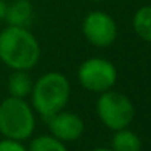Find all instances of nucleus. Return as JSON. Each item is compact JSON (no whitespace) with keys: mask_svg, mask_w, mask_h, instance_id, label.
Segmentation results:
<instances>
[{"mask_svg":"<svg viewBox=\"0 0 151 151\" xmlns=\"http://www.w3.org/2000/svg\"><path fill=\"white\" fill-rule=\"evenodd\" d=\"M40 44L28 28L9 27L0 32V60L13 70H29L40 60Z\"/></svg>","mask_w":151,"mask_h":151,"instance_id":"f257e3e1","label":"nucleus"},{"mask_svg":"<svg viewBox=\"0 0 151 151\" xmlns=\"http://www.w3.org/2000/svg\"><path fill=\"white\" fill-rule=\"evenodd\" d=\"M29 96L34 110L50 119L66 107L70 97V84L63 73L47 72L37 79Z\"/></svg>","mask_w":151,"mask_h":151,"instance_id":"f03ea898","label":"nucleus"},{"mask_svg":"<svg viewBox=\"0 0 151 151\" xmlns=\"http://www.w3.org/2000/svg\"><path fill=\"white\" fill-rule=\"evenodd\" d=\"M34 128V111L24 99L7 97L0 103V134L3 137L24 141L32 135Z\"/></svg>","mask_w":151,"mask_h":151,"instance_id":"7ed1b4c3","label":"nucleus"},{"mask_svg":"<svg viewBox=\"0 0 151 151\" xmlns=\"http://www.w3.org/2000/svg\"><path fill=\"white\" fill-rule=\"evenodd\" d=\"M97 114L106 128L119 131L132 123L135 117V107L125 94L107 90L100 93L97 100Z\"/></svg>","mask_w":151,"mask_h":151,"instance_id":"20e7f679","label":"nucleus"},{"mask_svg":"<svg viewBox=\"0 0 151 151\" xmlns=\"http://www.w3.org/2000/svg\"><path fill=\"white\" fill-rule=\"evenodd\" d=\"M78 81L85 90L100 94L114 87L117 81V70L110 60L91 57L79 66Z\"/></svg>","mask_w":151,"mask_h":151,"instance_id":"39448f33","label":"nucleus"},{"mask_svg":"<svg viewBox=\"0 0 151 151\" xmlns=\"http://www.w3.org/2000/svg\"><path fill=\"white\" fill-rule=\"evenodd\" d=\"M82 32L88 43H91L96 47L104 49L116 41L117 25L109 13L94 10L84 18Z\"/></svg>","mask_w":151,"mask_h":151,"instance_id":"423d86ee","label":"nucleus"},{"mask_svg":"<svg viewBox=\"0 0 151 151\" xmlns=\"http://www.w3.org/2000/svg\"><path fill=\"white\" fill-rule=\"evenodd\" d=\"M47 120L51 135L63 142L76 141L84 134V120L73 111L60 110Z\"/></svg>","mask_w":151,"mask_h":151,"instance_id":"0eeeda50","label":"nucleus"},{"mask_svg":"<svg viewBox=\"0 0 151 151\" xmlns=\"http://www.w3.org/2000/svg\"><path fill=\"white\" fill-rule=\"evenodd\" d=\"M34 18V7L29 0H13L7 4L4 21L9 27L28 28Z\"/></svg>","mask_w":151,"mask_h":151,"instance_id":"6e6552de","label":"nucleus"},{"mask_svg":"<svg viewBox=\"0 0 151 151\" xmlns=\"http://www.w3.org/2000/svg\"><path fill=\"white\" fill-rule=\"evenodd\" d=\"M32 79L28 73V70H15L7 81V90L10 97L16 99H25L32 91Z\"/></svg>","mask_w":151,"mask_h":151,"instance_id":"1a4fd4ad","label":"nucleus"},{"mask_svg":"<svg viewBox=\"0 0 151 151\" xmlns=\"http://www.w3.org/2000/svg\"><path fill=\"white\" fill-rule=\"evenodd\" d=\"M141 138L135 132L129 131L128 128L114 131V135L111 138L113 151H141Z\"/></svg>","mask_w":151,"mask_h":151,"instance_id":"9d476101","label":"nucleus"},{"mask_svg":"<svg viewBox=\"0 0 151 151\" xmlns=\"http://www.w3.org/2000/svg\"><path fill=\"white\" fill-rule=\"evenodd\" d=\"M134 31L139 38L151 43V4L141 6L132 18Z\"/></svg>","mask_w":151,"mask_h":151,"instance_id":"9b49d317","label":"nucleus"},{"mask_svg":"<svg viewBox=\"0 0 151 151\" xmlns=\"http://www.w3.org/2000/svg\"><path fill=\"white\" fill-rule=\"evenodd\" d=\"M28 151H68L63 141L53 135H40L31 141Z\"/></svg>","mask_w":151,"mask_h":151,"instance_id":"f8f14e48","label":"nucleus"},{"mask_svg":"<svg viewBox=\"0 0 151 151\" xmlns=\"http://www.w3.org/2000/svg\"><path fill=\"white\" fill-rule=\"evenodd\" d=\"M0 151H28V150L21 144V141L4 138V139L0 141Z\"/></svg>","mask_w":151,"mask_h":151,"instance_id":"ddd939ff","label":"nucleus"},{"mask_svg":"<svg viewBox=\"0 0 151 151\" xmlns=\"http://www.w3.org/2000/svg\"><path fill=\"white\" fill-rule=\"evenodd\" d=\"M6 9H7V3L4 0H0V21H4Z\"/></svg>","mask_w":151,"mask_h":151,"instance_id":"4468645a","label":"nucleus"},{"mask_svg":"<svg viewBox=\"0 0 151 151\" xmlns=\"http://www.w3.org/2000/svg\"><path fill=\"white\" fill-rule=\"evenodd\" d=\"M91 151H113L111 148H101V147H97V148H93Z\"/></svg>","mask_w":151,"mask_h":151,"instance_id":"2eb2a0df","label":"nucleus"},{"mask_svg":"<svg viewBox=\"0 0 151 151\" xmlns=\"http://www.w3.org/2000/svg\"><path fill=\"white\" fill-rule=\"evenodd\" d=\"M90 1H106V0H90Z\"/></svg>","mask_w":151,"mask_h":151,"instance_id":"dca6fc26","label":"nucleus"}]
</instances>
